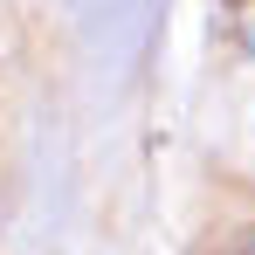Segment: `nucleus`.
Wrapping results in <instances>:
<instances>
[{"mask_svg":"<svg viewBox=\"0 0 255 255\" xmlns=\"http://www.w3.org/2000/svg\"><path fill=\"white\" fill-rule=\"evenodd\" d=\"M235 255H255V242H249V249H235Z\"/></svg>","mask_w":255,"mask_h":255,"instance_id":"nucleus-1","label":"nucleus"},{"mask_svg":"<svg viewBox=\"0 0 255 255\" xmlns=\"http://www.w3.org/2000/svg\"><path fill=\"white\" fill-rule=\"evenodd\" d=\"M235 7H242V0H235Z\"/></svg>","mask_w":255,"mask_h":255,"instance_id":"nucleus-2","label":"nucleus"}]
</instances>
